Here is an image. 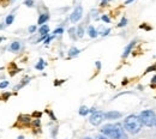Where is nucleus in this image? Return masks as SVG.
<instances>
[{"label":"nucleus","instance_id":"1","mask_svg":"<svg viewBox=\"0 0 156 139\" xmlns=\"http://www.w3.org/2000/svg\"><path fill=\"white\" fill-rule=\"evenodd\" d=\"M101 133H102V136L107 137L109 139H128L122 125L119 124V122H116V124H107L105 126H102Z\"/></svg>","mask_w":156,"mask_h":139},{"label":"nucleus","instance_id":"2","mask_svg":"<svg viewBox=\"0 0 156 139\" xmlns=\"http://www.w3.org/2000/svg\"><path fill=\"white\" fill-rule=\"evenodd\" d=\"M125 131H127L130 134H138L143 128V124L140 121L138 115L131 114L125 117L124 125H122Z\"/></svg>","mask_w":156,"mask_h":139},{"label":"nucleus","instance_id":"3","mask_svg":"<svg viewBox=\"0 0 156 139\" xmlns=\"http://www.w3.org/2000/svg\"><path fill=\"white\" fill-rule=\"evenodd\" d=\"M138 116H139L140 121H142V124L144 126H148V127L154 126V121H155V117H156V114L154 110H150V109L143 110L140 111V114Z\"/></svg>","mask_w":156,"mask_h":139},{"label":"nucleus","instance_id":"4","mask_svg":"<svg viewBox=\"0 0 156 139\" xmlns=\"http://www.w3.org/2000/svg\"><path fill=\"white\" fill-rule=\"evenodd\" d=\"M103 113L101 110H95L94 113H91V116L89 119V122H90L93 126H99V125L102 124L103 121Z\"/></svg>","mask_w":156,"mask_h":139},{"label":"nucleus","instance_id":"5","mask_svg":"<svg viewBox=\"0 0 156 139\" xmlns=\"http://www.w3.org/2000/svg\"><path fill=\"white\" fill-rule=\"evenodd\" d=\"M83 17V7L81 6V5H78V6L75 7V10L72 11L71 16H70V21H71V23H77L79 19Z\"/></svg>","mask_w":156,"mask_h":139},{"label":"nucleus","instance_id":"6","mask_svg":"<svg viewBox=\"0 0 156 139\" xmlns=\"http://www.w3.org/2000/svg\"><path fill=\"white\" fill-rule=\"evenodd\" d=\"M121 116H122L121 113L116 110H110V111H107V113H103V117L107 119V120H118Z\"/></svg>","mask_w":156,"mask_h":139},{"label":"nucleus","instance_id":"7","mask_svg":"<svg viewBox=\"0 0 156 139\" xmlns=\"http://www.w3.org/2000/svg\"><path fill=\"white\" fill-rule=\"evenodd\" d=\"M22 48H23V46H22V43H21L19 41H13L12 43L10 44V47H9L10 52H12V53L21 52V50H22Z\"/></svg>","mask_w":156,"mask_h":139},{"label":"nucleus","instance_id":"8","mask_svg":"<svg viewBox=\"0 0 156 139\" xmlns=\"http://www.w3.org/2000/svg\"><path fill=\"white\" fill-rule=\"evenodd\" d=\"M134 44H136V41H131L130 43L126 46V48L124 49V53H122V58H127L128 55H130V53L132 52V49H133V47H134Z\"/></svg>","mask_w":156,"mask_h":139},{"label":"nucleus","instance_id":"9","mask_svg":"<svg viewBox=\"0 0 156 139\" xmlns=\"http://www.w3.org/2000/svg\"><path fill=\"white\" fill-rule=\"evenodd\" d=\"M88 35H89L90 38H96V37L99 36V31L95 29L94 25H89V27H88Z\"/></svg>","mask_w":156,"mask_h":139},{"label":"nucleus","instance_id":"10","mask_svg":"<svg viewBox=\"0 0 156 139\" xmlns=\"http://www.w3.org/2000/svg\"><path fill=\"white\" fill-rule=\"evenodd\" d=\"M49 19V15L48 13H41L40 15V17H38V21H37V24L40 25H43V24H46L47 23V21Z\"/></svg>","mask_w":156,"mask_h":139},{"label":"nucleus","instance_id":"11","mask_svg":"<svg viewBox=\"0 0 156 139\" xmlns=\"http://www.w3.org/2000/svg\"><path fill=\"white\" fill-rule=\"evenodd\" d=\"M18 122L24 124V125H29L31 122V119H30V116H28V115H19Z\"/></svg>","mask_w":156,"mask_h":139},{"label":"nucleus","instance_id":"12","mask_svg":"<svg viewBox=\"0 0 156 139\" xmlns=\"http://www.w3.org/2000/svg\"><path fill=\"white\" fill-rule=\"evenodd\" d=\"M13 21H15V12L10 13L6 18H5V25H6V27H10V25L13 23Z\"/></svg>","mask_w":156,"mask_h":139},{"label":"nucleus","instance_id":"13","mask_svg":"<svg viewBox=\"0 0 156 139\" xmlns=\"http://www.w3.org/2000/svg\"><path fill=\"white\" fill-rule=\"evenodd\" d=\"M30 79H31L30 77H25V78H23V79H22V83L18 84V85H17V87H16L15 89H13V91H15V90H19V89H22V88L24 87V85H27V84H28L29 82H30Z\"/></svg>","mask_w":156,"mask_h":139},{"label":"nucleus","instance_id":"14","mask_svg":"<svg viewBox=\"0 0 156 139\" xmlns=\"http://www.w3.org/2000/svg\"><path fill=\"white\" fill-rule=\"evenodd\" d=\"M79 53H81V50L78 49V48H76V47H71V48L69 49V56L70 58H75V56H77Z\"/></svg>","mask_w":156,"mask_h":139},{"label":"nucleus","instance_id":"15","mask_svg":"<svg viewBox=\"0 0 156 139\" xmlns=\"http://www.w3.org/2000/svg\"><path fill=\"white\" fill-rule=\"evenodd\" d=\"M38 32H40L41 35H48V32H49V27L47 24L41 25L40 29H38Z\"/></svg>","mask_w":156,"mask_h":139},{"label":"nucleus","instance_id":"16","mask_svg":"<svg viewBox=\"0 0 156 139\" xmlns=\"http://www.w3.org/2000/svg\"><path fill=\"white\" fill-rule=\"evenodd\" d=\"M44 66H46V62H44V60H43V59H40V60H38V62L35 65V68H36V70H38V71H43Z\"/></svg>","mask_w":156,"mask_h":139},{"label":"nucleus","instance_id":"17","mask_svg":"<svg viewBox=\"0 0 156 139\" xmlns=\"http://www.w3.org/2000/svg\"><path fill=\"white\" fill-rule=\"evenodd\" d=\"M79 115H82V116H85V115L89 114V108H88L87 105H82L81 108H79Z\"/></svg>","mask_w":156,"mask_h":139},{"label":"nucleus","instance_id":"18","mask_svg":"<svg viewBox=\"0 0 156 139\" xmlns=\"http://www.w3.org/2000/svg\"><path fill=\"white\" fill-rule=\"evenodd\" d=\"M76 34H77L78 38H82V37L84 36V28H83V25H79V27H78Z\"/></svg>","mask_w":156,"mask_h":139},{"label":"nucleus","instance_id":"19","mask_svg":"<svg viewBox=\"0 0 156 139\" xmlns=\"http://www.w3.org/2000/svg\"><path fill=\"white\" fill-rule=\"evenodd\" d=\"M126 25H127V18H126V17H122L121 21H120L118 24V28H124Z\"/></svg>","mask_w":156,"mask_h":139},{"label":"nucleus","instance_id":"20","mask_svg":"<svg viewBox=\"0 0 156 139\" xmlns=\"http://www.w3.org/2000/svg\"><path fill=\"white\" fill-rule=\"evenodd\" d=\"M53 36H56V35H61V34H64V28H56L55 30L53 31Z\"/></svg>","mask_w":156,"mask_h":139},{"label":"nucleus","instance_id":"21","mask_svg":"<svg viewBox=\"0 0 156 139\" xmlns=\"http://www.w3.org/2000/svg\"><path fill=\"white\" fill-rule=\"evenodd\" d=\"M69 34H70V37H71V38H73V40H75L76 37V28H71V29H69Z\"/></svg>","mask_w":156,"mask_h":139},{"label":"nucleus","instance_id":"22","mask_svg":"<svg viewBox=\"0 0 156 139\" xmlns=\"http://www.w3.org/2000/svg\"><path fill=\"white\" fill-rule=\"evenodd\" d=\"M24 5H25V6H28V7H34L35 1H34V0H25Z\"/></svg>","mask_w":156,"mask_h":139},{"label":"nucleus","instance_id":"23","mask_svg":"<svg viewBox=\"0 0 156 139\" xmlns=\"http://www.w3.org/2000/svg\"><path fill=\"white\" fill-rule=\"evenodd\" d=\"M109 32H110V29L107 28V29H103V30H101L99 34H100L101 36H107V35H109Z\"/></svg>","mask_w":156,"mask_h":139},{"label":"nucleus","instance_id":"24","mask_svg":"<svg viewBox=\"0 0 156 139\" xmlns=\"http://www.w3.org/2000/svg\"><path fill=\"white\" fill-rule=\"evenodd\" d=\"M9 85H10V82H7V81L0 82V89H6Z\"/></svg>","mask_w":156,"mask_h":139},{"label":"nucleus","instance_id":"25","mask_svg":"<svg viewBox=\"0 0 156 139\" xmlns=\"http://www.w3.org/2000/svg\"><path fill=\"white\" fill-rule=\"evenodd\" d=\"M46 113H47L48 115H49L50 119H52L53 121H56V117H55V115L53 114V111H52V110H49V109H46Z\"/></svg>","mask_w":156,"mask_h":139},{"label":"nucleus","instance_id":"26","mask_svg":"<svg viewBox=\"0 0 156 139\" xmlns=\"http://www.w3.org/2000/svg\"><path fill=\"white\" fill-rule=\"evenodd\" d=\"M36 30H37V27H36V25H30V27H29V29H28L29 34H34Z\"/></svg>","mask_w":156,"mask_h":139},{"label":"nucleus","instance_id":"27","mask_svg":"<svg viewBox=\"0 0 156 139\" xmlns=\"http://www.w3.org/2000/svg\"><path fill=\"white\" fill-rule=\"evenodd\" d=\"M101 19H102L105 23H110V18H109L107 15H103V16H101Z\"/></svg>","mask_w":156,"mask_h":139},{"label":"nucleus","instance_id":"28","mask_svg":"<svg viewBox=\"0 0 156 139\" xmlns=\"http://www.w3.org/2000/svg\"><path fill=\"white\" fill-rule=\"evenodd\" d=\"M10 96H11V94H10V92L3 94V95H1V100H3V101H7V100L10 98Z\"/></svg>","mask_w":156,"mask_h":139},{"label":"nucleus","instance_id":"29","mask_svg":"<svg viewBox=\"0 0 156 139\" xmlns=\"http://www.w3.org/2000/svg\"><path fill=\"white\" fill-rule=\"evenodd\" d=\"M40 125H41L40 119H35V120L32 121V126L34 127H40Z\"/></svg>","mask_w":156,"mask_h":139},{"label":"nucleus","instance_id":"30","mask_svg":"<svg viewBox=\"0 0 156 139\" xmlns=\"http://www.w3.org/2000/svg\"><path fill=\"white\" fill-rule=\"evenodd\" d=\"M155 70H156V64H155L154 66H150V67H148V68H147V71L144 72V73H149L150 71H155Z\"/></svg>","mask_w":156,"mask_h":139},{"label":"nucleus","instance_id":"31","mask_svg":"<svg viewBox=\"0 0 156 139\" xmlns=\"http://www.w3.org/2000/svg\"><path fill=\"white\" fill-rule=\"evenodd\" d=\"M54 37H55V36H48V37H47V38H46V40H44V42H43V43H44V44H48V43H49V42H50V41L53 40Z\"/></svg>","mask_w":156,"mask_h":139},{"label":"nucleus","instance_id":"32","mask_svg":"<svg viewBox=\"0 0 156 139\" xmlns=\"http://www.w3.org/2000/svg\"><path fill=\"white\" fill-rule=\"evenodd\" d=\"M109 1H110V0H102V1H101V6H107V4L109 3Z\"/></svg>","mask_w":156,"mask_h":139},{"label":"nucleus","instance_id":"33","mask_svg":"<svg viewBox=\"0 0 156 139\" xmlns=\"http://www.w3.org/2000/svg\"><path fill=\"white\" fill-rule=\"evenodd\" d=\"M41 115H42V113H40V111H35L34 114H32V116H36V117H40Z\"/></svg>","mask_w":156,"mask_h":139},{"label":"nucleus","instance_id":"34","mask_svg":"<svg viewBox=\"0 0 156 139\" xmlns=\"http://www.w3.org/2000/svg\"><path fill=\"white\" fill-rule=\"evenodd\" d=\"M93 18L94 19H99V17H97V11H93Z\"/></svg>","mask_w":156,"mask_h":139},{"label":"nucleus","instance_id":"35","mask_svg":"<svg viewBox=\"0 0 156 139\" xmlns=\"http://www.w3.org/2000/svg\"><path fill=\"white\" fill-rule=\"evenodd\" d=\"M96 139H109V138H107V137H105V136H102V134H100V136L96 137Z\"/></svg>","mask_w":156,"mask_h":139},{"label":"nucleus","instance_id":"36","mask_svg":"<svg viewBox=\"0 0 156 139\" xmlns=\"http://www.w3.org/2000/svg\"><path fill=\"white\" fill-rule=\"evenodd\" d=\"M140 28H142V29H147V30H150V29H151V28H150V27H147V25H145V24H143V25H140Z\"/></svg>","mask_w":156,"mask_h":139},{"label":"nucleus","instance_id":"37","mask_svg":"<svg viewBox=\"0 0 156 139\" xmlns=\"http://www.w3.org/2000/svg\"><path fill=\"white\" fill-rule=\"evenodd\" d=\"M61 83H64V81H55V83H54V85H55V87H56V85H60V84H61Z\"/></svg>","mask_w":156,"mask_h":139},{"label":"nucleus","instance_id":"38","mask_svg":"<svg viewBox=\"0 0 156 139\" xmlns=\"http://www.w3.org/2000/svg\"><path fill=\"white\" fill-rule=\"evenodd\" d=\"M96 68L97 70H100L101 68V62L100 61H96Z\"/></svg>","mask_w":156,"mask_h":139},{"label":"nucleus","instance_id":"39","mask_svg":"<svg viewBox=\"0 0 156 139\" xmlns=\"http://www.w3.org/2000/svg\"><path fill=\"white\" fill-rule=\"evenodd\" d=\"M134 0H126L125 1V5H128V4H131V3H133Z\"/></svg>","mask_w":156,"mask_h":139},{"label":"nucleus","instance_id":"40","mask_svg":"<svg viewBox=\"0 0 156 139\" xmlns=\"http://www.w3.org/2000/svg\"><path fill=\"white\" fill-rule=\"evenodd\" d=\"M5 40H6V37H5V36H0V43H1L3 41H5Z\"/></svg>","mask_w":156,"mask_h":139},{"label":"nucleus","instance_id":"41","mask_svg":"<svg viewBox=\"0 0 156 139\" xmlns=\"http://www.w3.org/2000/svg\"><path fill=\"white\" fill-rule=\"evenodd\" d=\"M151 82H153V83H156V76H154V78L151 79Z\"/></svg>","mask_w":156,"mask_h":139},{"label":"nucleus","instance_id":"42","mask_svg":"<svg viewBox=\"0 0 156 139\" xmlns=\"http://www.w3.org/2000/svg\"><path fill=\"white\" fill-rule=\"evenodd\" d=\"M4 28H5V24H0V30H3Z\"/></svg>","mask_w":156,"mask_h":139},{"label":"nucleus","instance_id":"43","mask_svg":"<svg viewBox=\"0 0 156 139\" xmlns=\"http://www.w3.org/2000/svg\"><path fill=\"white\" fill-rule=\"evenodd\" d=\"M17 139H25V138H24V137H23V136H19Z\"/></svg>","mask_w":156,"mask_h":139},{"label":"nucleus","instance_id":"44","mask_svg":"<svg viewBox=\"0 0 156 139\" xmlns=\"http://www.w3.org/2000/svg\"><path fill=\"white\" fill-rule=\"evenodd\" d=\"M83 139H93V138H90V137H84Z\"/></svg>","mask_w":156,"mask_h":139},{"label":"nucleus","instance_id":"45","mask_svg":"<svg viewBox=\"0 0 156 139\" xmlns=\"http://www.w3.org/2000/svg\"><path fill=\"white\" fill-rule=\"evenodd\" d=\"M154 126L156 127V117H155V121H154Z\"/></svg>","mask_w":156,"mask_h":139},{"label":"nucleus","instance_id":"46","mask_svg":"<svg viewBox=\"0 0 156 139\" xmlns=\"http://www.w3.org/2000/svg\"><path fill=\"white\" fill-rule=\"evenodd\" d=\"M12 1H15V0H12Z\"/></svg>","mask_w":156,"mask_h":139}]
</instances>
